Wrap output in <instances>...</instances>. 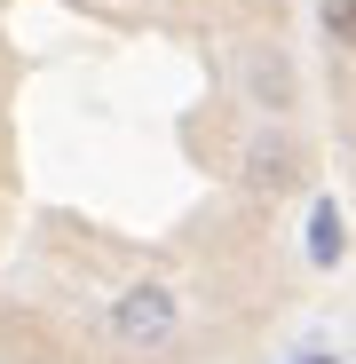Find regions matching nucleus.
<instances>
[{
  "label": "nucleus",
  "instance_id": "obj_3",
  "mask_svg": "<svg viewBox=\"0 0 356 364\" xmlns=\"http://www.w3.org/2000/svg\"><path fill=\"white\" fill-rule=\"evenodd\" d=\"M246 87H254L269 111H285V103H293V64L269 48V55H254V64H246Z\"/></svg>",
  "mask_w": 356,
  "mask_h": 364
},
{
  "label": "nucleus",
  "instance_id": "obj_4",
  "mask_svg": "<svg viewBox=\"0 0 356 364\" xmlns=\"http://www.w3.org/2000/svg\"><path fill=\"white\" fill-rule=\"evenodd\" d=\"M309 254H317V262H340V254H348V214H340L333 198L309 214Z\"/></svg>",
  "mask_w": 356,
  "mask_h": 364
},
{
  "label": "nucleus",
  "instance_id": "obj_2",
  "mask_svg": "<svg viewBox=\"0 0 356 364\" xmlns=\"http://www.w3.org/2000/svg\"><path fill=\"white\" fill-rule=\"evenodd\" d=\"M293 174H301V151H293L285 135H261V143L246 151V182H254V191H285Z\"/></svg>",
  "mask_w": 356,
  "mask_h": 364
},
{
  "label": "nucleus",
  "instance_id": "obj_1",
  "mask_svg": "<svg viewBox=\"0 0 356 364\" xmlns=\"http://www.w3.org/2000/svg\"><path fill=\"white\" fill-rule=\"evenodd\" d=\"M174 325H183V309H174V293H166V285H135V293H119V301H111V333H119V341H135V348L174 341Z\"/></svg>",
  "mask_w": 356,
  "mask_h": 364
},
{
  "label": "nucleus",
  "instance_id": "obj_5",
  "mask_svg": "<svg viewBox=\"0 0 356 364\" xmlns=\"http://www.w3.org/2000/svg\"><path fill=\"white\" fill-rule=\"evenodd\" d=\"M325 32H333V48H348V0H325Z\"/></svg>",
  "mask_w": 356,
  "mask_h": 364
}]
</instances>
